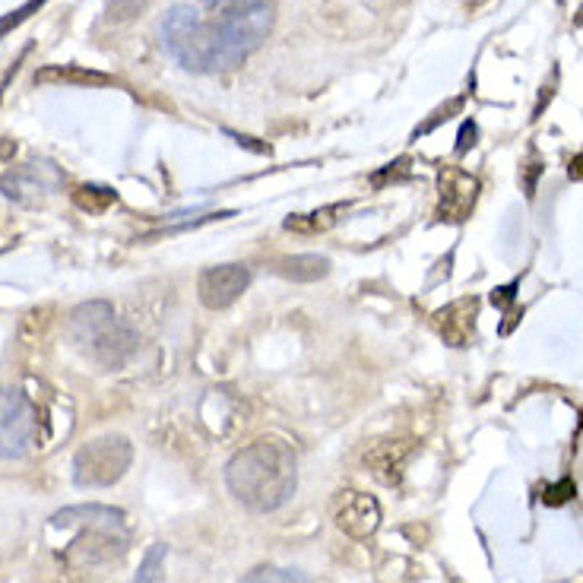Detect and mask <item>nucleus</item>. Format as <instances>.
Masks as SVG:
<instances>
[{
	"label": "nucleus",
	"instance_id": "nucleus-1",
	"mask_svg": "<svg viewBox=\"0 0 583 583\" xmlns=\"http://www.w3.org/2000/svg\"><path fill=\"white\" fill-rule=\"evenodd\" d=\"M273 7L238 4L219 10L213 20L191 7H172L159 23V39L165 54L191 73H225L244 64L267 42L273 29Z\"/></svg>",
	"mask_w": 583,
	"mask_h": 583
},
{
	"label": "nucleus",
	"instance_id": "nucleus-2",
	"mask_svg": "<svg viewBox=\"0 0 583 583\" xmlns=\"http://www.w3.org/2000/svg\"><path fill=\"white\" fill-rule=\"evenodd\" d=\"M225 485L244 507L257 514H273L282 504H289L298 488L295 450L279 438H257L229 460Z\"/></svg>",
	"mask_w": 583,
	"mask_h": 583
},
{
	"label": "nucleus",
	"instance_id": "nucleus-3",
	"mask_svg": "<svg viewBox=\"0 0 583 583\" xmlns=\"http://www.w3.org/2000/svg\"><path fill=\"white\" fill-rule=\"evenodd\" d=\"M51 526H80L64 561L77 568H96L124 555L127 549V520L124 511L108 504H73L51 517Z\"/></svg>",
	"mask_w": 583,
	"mask_h": 583
},
{
	"label": "nucleus",
	"instance_id": "nucleus-4",
	"mask_svg": "<svg viewBox=\"0 0 583 583\" xmlns=\"http://www.w3.org/2000/svg\"><path fill=\"white\" fill-rule=\"evenodd\" d=\"M70 336L89 362L105 371L124 368L140 349V333L108 302H86L70 314Z\"/></svg>",
	"mask_w": 583,
	"mask_h": 583
},
{
	"label": "nucleus",
	"instance_id": "nucleus-5",
	"mask_svg": "<svg viewBox=\"0 0 583 583\" xmlns=\"http://www.w3.org/2000/svg\"><path fill=\"white\" fill-rule=\"evenodd\" d=\"M130 460H134V444L124 435L92 438L73 457V482L80 488H108L127 473Z\"/></svg>",
	"mask_w": 583,
	"mask_h": 583
},
{
	"label": "nucleus",
	"instance_id": "nucleus-6",
	"mask_svg": "<svg viewBox=\"0 0 583 583\" xmlns=\"http://www.w3.org/2000/svg\"><path fill=\"white\" fill-rule=\"evenodd\" d=\"M42 438V416L23 390H0V460H20Z\"/></svg>",
	"mask_w": 583,
	"mask_h": 583
},
{
	"label": "nucleus",
	"instance_id": "nucleus-7",
	"mask_svg": "<svg viewBox=\"0 0 583 583\" xmlns=\"http://www.w3.org/2000/svg\"><path fill=\"white\" fill-rule=\"evenodd\" d=\"M61 184H64V175L54 162H29L26 168L7 172L4 181H0V191H4L13 203L35 206L45 197H51Z\"/></svg>",
	"mask_w": 583,
	"mask_h": 583
},
{
	"label": "nucleus",
	"instance_id": "nucleus-8",
	"mask_svg": "<svg viewBox=\"0 0 583 583\" xmlns=\"http://www.w3.org/2000/svg\"><path fill=\"white\" fill-rule=\"evenodd\" d=\"M251 286V270L244 263H219V267L203 270L197 279V295L210 311H222L235 305Z\"/></svg>",
	"mask_w": 583,
	"mask_h": 583
},
{
	"label": "nucleus",
	"instance_id": "nucleus-9",
	"mask_svg": "<svg viewBox=\"0 0 583 583\" xmlns=\"http://www.w3.org/2000/svg\"><path fill=\"white\" fill-rule=\"evenodd\" d=\"M479 197V181L463 172L457 165H447L441 168L438 175V219L450 222V225H460L469 213H473Z\"/></svg>",
	"mask_w": 583,
	"mask_h": 583
},
{
	"label": "nucleus",
	"instance_id": "nucleus-10",
	"mask_svg": "<svg viewBox=\"0 0 583 583\" xmlns=\"http://www.w3.org/2000/svg\"><path fill=\"white\" fill-rule=\"evenodd\" d=\"M336 526L352 539H368L381 526V504L365 492H343L333 501Z\"/></svg>",
	"mask_w": 583,
	"mask_h": 583
},
{
	"label": "nucleus",
	"instance_id": "nucleus-11",
	"mask_svg": "<svg viewBox=\"0 0 583 583\" xmlns=\"http://www.w3.org/2000/svg\"><path fill=\"white\" fill-rule=\"evenodd\" d=\"M476 317H479V298L469 295V298H457V302L441 308L435 314V327L447 346L463 349L473 343V336H476Z\"/></svg>",
	"mask_w": 583,
	"mask_h": 583
},
{
	"label": "nucleus",
	"instance_id": "nucleus-12",
	"mask_svg": "<svg viewBox=\"0 0 583 583\" xmlns=\"http://www.w3.org/2000/svg\"><path fill=\"white\" fill-rule=\"evenodd\" d=\"M276 273L292 282H317L330 273V260L324 254H295L276 260Z\"/></svg>",
	"mask_w": 583,
	"mask_h": 583
},
{
	"label": "nucleus",
	"instance_id": "nucleus-13",
	"mask_svg": "<svg viewBox=\"0 0 583 583\" xmlns=\"http://www.w3.org/2000/svg\"><path fill=\"white\" fill-rule=\"evenodd\" d=\"M349 210V203H333V206H324V210H314V213H302V216H292L282 225H286L289 232H302V235H314V232H327L336 225L340 213Z\"/></svg>",
	"mask_w": 583,
	"mask_h": 583
},
{
	"label": "nucleus",
	"instance_id": "nucleus-14",
	"mask_svg": "<svg viewBox=\"0 0 583 583\" xmlns=\"http://www.w3.org/2000/svg\"><path fill=\"white\" fill-rule=\"evenodd\" d=\"M409 454V444H378L371 450V469H374V476L384 479V469H393V479H400V466Z\"/></svg>",
	"mask_w": 583,
	"mask_h": 583
},
{
	"label": "nucleus",
	"instance_id": "nucleus-15",
	"mask_svg": "<svg viewBox=\"0 0 583 583\" xmlns=\"http://www.w3.org/2000/svg\"><path fill=\"white\" fill-rule=\"evenodd\" d=\"M165 558H168L165 542H156L153 549L143 555L140 568L134 574V583H162L165 580Z\"/></svg>",
	"mask_w": 583,
	"mask_h": 583
},
{
	"label": "nucleus",
	"instance_id": "nucleus-16",
	"mask_svg": "<svg viewBox=\"0 0 583 583\" xmlns=\"http://www.w3.org/2000/svg\"><path fill=\"white\" fill-rule=\"evenodd\" d=\"M51 80H61V83H111L105 73H86V70H73V67H48V70H39L35 73V83H51Z\"/></svg>",
	"mask_w": 583,
	"mask_h": 583
},
{
	"label": "nucleus",
	"instance_id": "nucleus-17",
	"mask_svg": "<svg viewBox=\"0 0 583 583\" xmlns=\"http://www.w3.org/2000/svg\"><path fill=\"white\" fill-rule=\"evenodd\" d=\"M115 200H118V194L111 191V187H96V184H86V187H80L77 194H73V203H77L80 210H86V213H105Z\"/></svg>",
	"mask_w": 583,
	"mask_h": 583
},
{
	"label": "nucleus",
	"instance_id": "nucleus-18",
	"mask_svg": "<svg viewBox=\"0 0 583 583\" xmlns=\"http://www.w3.org/2000/svg\"><path fill=\"white\" fill-rule=\"evenodd\" d=\"M244 583H311V577L295 568H257L244 577Z\"/></svg>",
	"mask_w": 583,
	"mask_h": 583
},
{
	"label": "nucleus",
	"instance_id": "nucleus-19",
	"mask_svg": "<svg viewBox=\"0 0 583 583\" xmlns=\"http://www.w3.org/2000/svg\"><path fill=\"white\" fill-rule=\"evenodd\" d=\"M403 178H409V159H397V162H390L387 168H381V172H374L371 184L384 187L387 181H403Z\"/></svg>",
	"mask_w": 583,
	"mask_h": 583
},
{
	"label": "nucleus",
	"instance_id": "nucleus-20",
	"mask_svg": "<svg viewBox=\"0 0 583 583\" xmlns=\"http://www.w3.org/2000/svg\"><path fill=\"white\" fill-rule=\"evenodd\" d=\"M460 108H463V99H450L447 105H441V108L435 111V118L425 121L422 127H416V134H412V140H419L422 134H428V130H435L441 121H450V118H454V111H460Z\"/></svg>",
	"mask_w": 583,
	"mask_h": 583
},
{
	"label": "nucleus",
	"instance_id": "nucleus-21",
	"mask_svg": "<svg viewBox=\"0 0 583 583\" xmlns=\"http://www.w3.org/2000/svg\"><path fill=\"white\" fill-rule=\"evenodd\" d=\"M476 137H479L476 121H463L460 137H457V156H466V149H473V146H476Z\"/></svg>",
	"mask_w": 583,
	"mask_h": 583
},
{
	"label": "nucleus",
	"instance_id": "nucleus-22",
	"mask_svg": "<svg viewBox=\"0 0 583 583\" xmlns=\"http://www.w3.org/2000/svg\"><path fill=\"white\" fill-rule=\"evenodd\" d=\"M571 498H574V482H568V479H564L561 485H555V488H549V495H542L545 504H564Z\"/></svg>",
	"mask_w": 583,
	"mask_h": 583
},
{
	"label": "nucleus",
	"instance_id": "nucleus-23",
	"mask_svg": "<svg viewBox=\"0 0 583 583\" xmlns=\"http://www.w3.org/2000/svg\"><path fill=\"white\" fill-rule=\"evenodd\" d=\"M517 286H520V282H511V286H501V289H495V292H492V302H495L498 308H507V305L514 302V292H517Z\"/></svg>",
	"mask_w": 583,
	"mask_h": 583
},
{
	"label": "nucleus",
	"instance_id": "nucleus-24",
	"mask_svg": "<svg viewBox=\"0 0 583 583\" xmlns=\"http://www.w3.org/2000/svg\"><path fill=\"white\" fill-rule=\"evenodd\" d=\"M200 4L210 10H225V7H238V4H257V0H200Z\"/></svg>",
	"mask_w": 583,
	"mask_h": 583
},
{
	"label": "nucleus",
	"instance_id": "nucleus-25",
	"mask_svg": "<svg viewBox=\"0 0 583 583\" xmlns=\"http://www.w3.org/2000/svg\"><path fill=\"white\" fill-rule=\"evenodd\" d=\"M568 175H571V178H577V181H583V156H577V159L568 165Z\"/></svg>",
	"mask_w": 583,
	"mask_h": 583
},
{
	"label": "nucleus",
	"instance_id": "nucleus-26",
	"mask_svg": "<svg viewBox=\"0 0 583 583\" xmlns=\"http://www.w3.org/2000/svg\"><path fill=\"white\" fill-rule=\"evenodd\" d=\"M0 96H4V83H0Z\"/></svg>",
	"mask_w": 583,
	"mask_h": 583
}]
</instances>
